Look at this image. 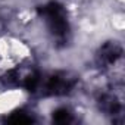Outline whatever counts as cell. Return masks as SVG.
I'll return each instance as SVG.
<instances>
[{"instance_id":"1","label":"cell","mask_w":125,"mask_h":125,"mask_svg":"<svg viewBox=\"0 0 125 125\" xmlns=\"http://www.w3.org/2000/svg\"><path fill=\"white\" fill-rule=\"evenodd\" d=\"M71 116H72V113L69 112V109L62 107V109H57V110H56V115H53V119H54L56 122L65 124V122H69V121H71Z\"/></svg>"}]
</instances>
